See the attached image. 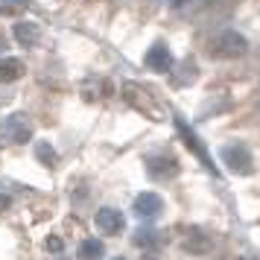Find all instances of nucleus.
Segmentation results:
<instances>
[{"label":"nucleus","mask_w":260,"mask_h":260,"mask_svg":"<svg viewBox=\"0 0 260 260\" xmlns=\"http://www.w3.org/2000/svg\"><path fill=\"white\" fill-rule=\"evenodd\" d=\"M82 94L88 103H96L100 96L106 94V82H100V79H88V82L82 85Z\"/></svg>","instance_id":"obj_15"},{"label":"nucleus","mask_w":260,"mask_h":260,"mask_svg":"<svg viewBox=\"0 0 260 260\" xmlns=\"http://www.w3.org/2000/svg\"><path fill=\"white\" fill-rule=\"evenodd\" d=\"M61 248H64V243H61L59 237H50L47 240V251H56V254H59Z\"/></svg>","instance_id":"obj_17"},{"label":"nucleus","mask_w":260,"mask_h":260,"mask_svg":"<svg viewBox=\"0 0 260 260\" xmlns=\"http://www.w3.org/2000/svg\"><path fill=\"white\" fill-rule=\"evenodd\" d=\"M219 155H222V164L237 176H248L254 170V158H251L246 143H225Z\"/></svg>","instance_id":"obj_3"},{"label":"nucleus","mask_w":260,"mask_h":260,"mask_svg":"<svg viewBox=\"0 0 260 260\" xmlns=\"http://www.w3.org/2000/svg\"><path fill=\"white\" fill-rule=\"evenodd\" d=\"M123 96H126V100H129L135 108H141L143 114L158 117V108L152 106V94H149V91H143V88H138V85L126 82V85H123Z\"/></svg>","instance_id":"obj_8"},{"label":"nucleus","mask_w":260,"mask_h":260,"mask_svg":"<svg viewBox=\"0 0 260 260\" xmlns=\"http://www.w3.org/2000/svg\"><path fill=\"white\" fill-rule=\"evenodd\" d=\"M103 254H106V246L100 240H85L79 246V260H103Z\"/></svg>","instance_id":"obj_13"},{"label":"nucleus","mask_w":260,"mask_h":260,"mask_svg":"<svg viewBox=\"0 0 260 260\" xmlns=\"http://www.w3.org/2000/svg\"><path fill=\"white\" fill-rule=\"evenodd\" d=\"M94 225H96V231L100 234H120L123 231V213L114 211V208H100L94 216Z\"/></svg>","instance_id":"obj_9"},{"label":"nucleus","mask_w":260,"mask_h":260,"mask_svg":"<svg viewBox=\"0 0 260 260\" xmlns=\"http://www.w3.org/2000/svg\"><path fill=\"white\" fill-rule=\"evenodd\" d=\"M12 36L21 47H32V44H38V38H41V29H38V24H32V21H21V24H15Z\"/></svg>","instance_id":"obj_11"},{"label":"nucleus","mask_w":260,"mask_h":260,"mask_svg":"<svg viewBox=\"0 0 260 260\" xmlns=\"http://www.w3.org/2000/svg\"><path fill=\"white\" fill-rule=\"evenodd\" d=\"M21 76H24V64L18 59H12V56L0 59V82H15Z\"/></svg>","instance_id":"obj_12"},{"label":"nucleus","mask_w":260,"mask_h":260,"mask_svg":"<svg viewBox=\"0 0 260 260\" xmlns=\"http://www.w3.org/2000/svg\"><path fill=\"white\" fill-rule=\"evenodd\" d=\"M32 138V123L26 114L15 111V114H6L0 120V141L6 143H26Z\"/></svg>","instance_id":"obj_2"},{"label":"nucleus","mask_w":260,"mask_h":260,"mask_svg":"<svg viewBox=\"0 0 260 260\" xmlns=\"http://www.w3.org/2000/svg\"><path fill=\"white\" fill-rule=\"evenodd\" d=\"M143 64H146L149 71H155V73H170V68L176 64V59H173L170 47L158 41V44H152V47L146 50V56H143Z\"/></svg>","instance_id":"obj_4"},{"label":"nucleus","mask_w":260,"mask_h":260,"mask_svg":"<svg viewBox=\"0 0 260 260\" xmlns=\"http://www.w3.org/2000/svg\"><path fill=\"white\" fill-rule=\"evenodd\" d=\"M164 211V199L158 196V193H141L138 199H135V213L141 216V219H158Z\"/></svg>","instance_id":"obj_7"},{"label":"nucleus","mask_w":260,"mask_h":260,"mask_svg":"<svg viewBox=\"0 0 260 260\" xmlns=\"http://www.w3.org/2000/svg\"><path fill=\"white\" fill-rule=\"evenodd\" d=\"M146 173L152 178H173L178 173V161L167 152L149 155V158H146Z\"/></svg>","instance_id":"obj_6"},{"label":"nucleus","mask_w":260,"mask_h":260,"mask_svg":"<svg viewBox=\"0 0 260 260\" xmlns=\"http://www.w3.org/2000/svg\"><path fill=\"white\" fill-rule=\"evenodd\" d=\"M181 246H184V251H190V254H208L213 248L211 237L205 234V231H199V228H190L187 234H184V240H181Z\"/></svg>","instance_id":"obj_10"},{"label":"nucleus","mask_w":260,"mask_h":260,"mask_svg":"<svg viewBox=\"0 0 260 260\" xmlns=\"http://www.w3.org/2000/svg\"><path fill=\"white\" fill-rule=\"evenodd\" d=\"M208 50H211V56H216V59H237V56H243L248 50V41L237 29H219L208 41Z\"/></svg>","instance_id":"obj_1"},{"label":"nucleus","mask_w":260,"mask_h":260,"mask_svg":"<svg viewBox=\"0 0 260 260\" xmlns=\"http://www.w3.org/2000/svg\"><path fill=\"white\" fill-rule=\"evenodd\" d=\"M135 243H138V246H149L152 248L155 243H158V234H155V231H146V228H141V231H138V234H135Z\"/></svg>","instance_id":"obj_16"},{"label":"nucleus","mask_w":260,"mask_h":260,"mask_svg":"<svg viewBox=\"0 0 260 260\" xmlns=\"http://www.w3.org/2000/svg\"><path fill=\"white\" fill-rule=\"evenodd\" d=\"M176 126H178V135L184 138V143H187L190 152H196V158H199L202 164L208 167L211 173H216V170H213V164H211V155H208V149H205V143L199 141V135H196V132H190V126L181 117H176Z\"/></svg>","instance_id":"obj_5"},{"label":"nucleus","mask_w":260,"mask_h":260,"mask_svg":"<svg viewBox=\"0 0 260 260\" xmlns=\"http://www.w3.org/2000/svg\"><path fill=\"white\" fill-rule=\"evenodd\" d=\"M114 260H126V257H114Z\"/></svg>","instance_id":"obj_20"},{"label":"nucleus","mask_w":260,"mask_h":260,"mask_svg":"<svg viewBox=\"0 0 260 260\" xmlns=\"http://www.w3.org/2000/svg\"><path fill=\"white\" fill-rule=\"evenodd\" d=\"M0 53H3V41H0Z\"/></svg>","instance_id":"obj_19"},{"label":"nucleus","mask_w":260,"mask_h":260,"mask_svg":"<svg viewBox=\"0 0 260 260\" xmlns=\"http://www.w3.org/2000/svg\"><path fill=\"white\" fill-rule=\"evenodd\" d=\"M36 158L41 161L44 167H53V164H59V155H56V149L50 146V143H36Z\"/></svg>","instance_id":"obj_14"},{"label":"nucleus","mask_w":260,"mask_h":260,"mask_svg":"<svg viewBox=\"0 0 260 260\" xmlns=\"http://www.w3.org/2000/svg\"><path fill=\"white\" fill-rule=\"evenodd\" d=\"M170 6H176V9H181V6H187V0H170Z\"/></svg>","instance_id":"obj_18"}]
</instances>
